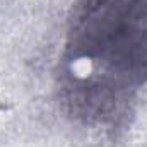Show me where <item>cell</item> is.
I'll list each match as a JSON object with an SVG mask.
<instances>
[{"label":"cell","mask_w":147,"mask_h":147,"mask_svg":"<svg viewBox=\"0 0 147 147\" xmlns=\"http://www.w3.org/2000/svg\"><path fill=\"white\" fill-rule=\"evenodd\" d=\"M70 62L94 70L82 103L108 110L113 91L147 82V0H80L69 34Z\"/></svg>","instance_id":"1"}]
</instances>
